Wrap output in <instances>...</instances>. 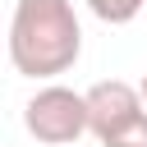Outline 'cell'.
<instances>
[{
    "label": "cell",
    "instance_id": "obj_1",
    "mask_svg": "<svg viewBox=\"0 0 147 147\" xmlns=\"http://www.w3.org/2000/svg\"><path fill=\"white\" fill-rule=\"evenodd\" d=\"M83 55V23L74 0H18L9 18V64L23 78L69 74Z\"/></svg>",
    "mask_w": 147,
    "mask_h": 147
},
{
    "label": "cell",
    "instance_id": "obj_2",
    "mask_svg": "<svg viewBox=\"0 0 147 147\" xmlns=\"http://www.w3.org/2000/svg\"><path fill=\"white\" fill-rule=\"evenodd\" d=\"M23 129H28L37 142H46V147H69V142H78L83 133H92V129H87V92H74V87H64V83L37 87V92L28 96V106H23Z\"/></svg>",
    "mask_w": 147,
    "mask_h": 147
},
{
    "label": "cell",
    "instance_id": "obj_3",
    "mask_svg": "<svg viewBox=\"0 0 147 147\" xmlns=\"http://www.w3.org/2000/svg\"><path fill=\"white\" fill-rule=\"evenodd\" d=\"M147 101H142V87L124 83V78H101L87 87V129L92 138H110L115 129H124L133 115H142Z\"/></svg>",
    "mask_w": 147,
    "mask_h": 147
},
{
    "label": "cell",
    "instance_id": "obj_4",
    "mask_svg": "<svg viewBox=\"0 0 147 147\" xmlns=\"http://www.w3.org/2000/svg\"><path fill=\"white\" fill-rule=\"evenodd\" d=\"M87 9H92L101 23H110V28H124V23H133V18L147 9V0H87Z\"/></svg>",
    "mask_w": 147,
    "mask_h": 147
},
{
    "label": "cell",
    "instance_id": "obj_5",
    "mask_svg": "<svg viewBox=\"0 0 147 147\" xmlns=\"http://www.w3.org/2000/svg\"><path fill=\"white\" fill-rule=\"evenodd\" d=\"M101 147H147V110L133 115L124 129H115L110 138H101Z\"/></svg>",
    "mask_w": 147,
    "mask_h": 147
},
{
    "label": "cell",
    "instance_id": "obj_6",
    "mask_svg": "<svg viewBox=\"0 0 147 147\" xmlns=\"http://www.w3.org/2000/svg\"><path fill=\"white\" fill-rule=\"evenodd\" d=\"M138 87H142V101H147V74H142V83H138Z\"/></svg>",
    "mask_w": 147,
    "mask_h": 147
}]
</instances>
